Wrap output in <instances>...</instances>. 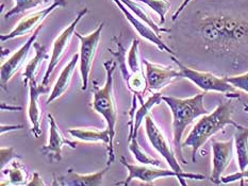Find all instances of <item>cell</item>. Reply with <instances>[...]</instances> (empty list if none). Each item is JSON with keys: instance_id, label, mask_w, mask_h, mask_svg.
Instances as JSON below:
<instances>
[{"instance_id": "1", "label": "cell", "mask_w": 248, "mask_h": 186, "mask_svg": "<svg viewBox=\"0 0 248 186\" xmlns=\"http://www.w3.org/2000/svg\"><path fill=\"white\" fill-rule=\"evenodd\" d=\"M228 99L220 101V103L217 106L211 113L202 115V118L197 121V124L193 127L192 131L188 133L186 141L182 143V148L190 147L192 148V161L196 162V154L204 143L210 138L217 134V132L223 130L226 126L231 125L234 128L239 124L231 118L233 113V101L232 96H228Z\"/></svg>"}, {"instance_id": "2", "label": "cell", "mask_w": 248, "mask_h": 186, "mask_svg": "<svg viewBox=\"0 0 248 186\" xmlns=\"http://www.w3.org/2000/svg\"><path fill=\"white\" fill-rule=\"evenodd\" d=\"M204 94H198L191 98H177L172 96H162V100L170 106L172 115V135H174V146L177 156L183 163L186 159L182 154V135L186 128L198 117L206 115L209 111L204 108Z\"/></svg>"}, {"instance_id": "3", "label": "cell", "mask_w": 248, "mask_h": 186, "mask_svg": "<svg viewBox=\"0 0 248 186\" xmlns=\"http://www.w3.org/2000/svg\"><path fill=\"white\" fill-rule=\"evenodd\" d=\"M199 30L213 47L228 48L239 44L248 36V23L229 16H209L202 19Z\"/></svg>"}, {"instance_id": "4", "label": "cell", "mask_w": 248, "mask_h": 186, "mask_svg": "<svg viewBox=\"0 0 248 186\" xmlns=\"http://www.w3.org/2000/svg\"><path fill=\"white\" fill-rule=\"evenodd\" d=\"M106 69V83L101 88L95 85L93 88V102L92 108L96 113L100 114L107 121L108 129L110 131L111 145L108 149V166L114 162V137L116 134V122H117V109L113 94V76L116 69V62L106 61L104 63Z\"/></svg>"}, {"instance_id": "5", "label": "cell", "mask_w": 248, "mask_h": 186, "mask_svg": "<svg viewBox=\"0 0 248 186\" xmlns=\"http://www.w3.org/2000/svg\"><path fill=\"white\" fill-rule=\"evenodd\" d=\"M145 130H146V134L148 137L149 143H152V146L157 150L161 156L164 157L165 161L169 164V166L175 170V172H179L183 175H186V179L191 180H204L206 175L201 173H192V172H185L182 170L181 166L179 165V161L176 157V153L174 149L170 145L169 141L165 137L164 133L160 129L158 125L155 124L153 116L147 115L145 118Z\"/></svg>"}, {"instance_id": "6", "label": "cell", "mask_w": 248, "mask_h": 186, "mask_svg": "<svg viewBox=\"0 0 248 186\" xmlns=\"http://www.w3.org/2000/svg\"><path fill=\"white\" fill-rule=\"evenodd\" d=\"M171 60L178 66L179 78L188 80L197 87L202 89L204 93L217 92L223 94H235V87L231 85L226 78L217 77L211 72L195 71V69L186 66L174 56H171Z\"/></svg>"}, {"instance_id": "7", "label": "cell", "mask_w": 248, "mask_h": 186, "mask_svg": "<svg viewBox=\"0 0 248 186\" xmlns=\"http://www.w3.org/2000/svg\"><path fill=\"white\" fill-rule=\"evenodd\" d=\"M121 163L126 167L128 170V177L124 181V182H118L116 185H130L133 180L140 181V182L147 183V184H154L155 181L161 178H170L175 177L179 181L182 186H186V175H183L179 172H175V170L170 169H162V168H155V166H149V165H137V164H130L128 163L125 158H121Z\"/></svg>"}, {"instance_id": "8", "label": "cell", "mask_w": 248, "mask_h": 186, "mask_svg": "<svg viewBox=\"0 0 248 186\" xmlns=\"http://www.w3.org/2000/svg\"><path fill=\"white\" fill-rule=\"evenodd\" d=\"M105 23H101L100 26L94 32L88 34L82 35L75 32L76 35L80 40V73H81L82 79V90H86L89 86V78L92 69V64H93L94 57L96 55L97 48L99 45L101 31L104 29Z\"/></svg>"}, {"instance_id": "9", "label": "cell", "mask_w": 248, "mask_h": 186, "mask_svg": "<svg viewBox=\"0 0 248 186\" xmlns=\"http://www.w3.org/2000/svg\"><path fill=\"white\" fill-rule=\"evenodd\" d=\"M66 0H53V2L48 8L27 15L16 25L15 28L9 34L0 35V40H1V42H7L16 39V37L33 33L34 30L43 24V21L47 18L48 15H50L56 9L66 7Z\"/></svg>"}, {"instance_id": "10", "label": "cell", "mask_w": 248, "mask_h": 186, "mask_svg": "<svg viewBox=\"0 0 248 186\" xmlns=\"http://www.w3.org/2000/svg\"><path fill=\"white\" fill-rule=\"evenodd\" d=\"M88 12H89V10L86 8L80 11L73 23L69 25L66 29H64L62 33L57 37L55 42H53L49 64H48V67L45 72L44 78H43L42 84L47 85L48 81H49L50 74L52 73L53 71H55V68L58 66L59 62H60V60L63 57L64 53H65L67 50L69 43H71V41H72V37L75 34V32H76L75 31V29H76L77 25L80 23V20H81L84 16L88 14Z\"/></svg>"}, {"instance_id": "11", "label": "cell", "mask_w": 248, "mask_h": 186, "mask_svg": "<svg viewBox=\"0 0 248 186\" xmlns=\"http://www.w3.org/2000/svg\"><path fill=\"white\" fill-rule=\"evenodd\" d=\"M43 26L44 25L42 24L41 26L37 27L33 33L30 35L28 40H27L25 44L21 46L12 57H10L8 60L1 65V71H0V77L1 78L0 79H1V87L4 90H8L9 81L13 78L14 74L17 72L21 67H23L24 63L26 62L27 57H28V56H29L31 47L33 46V44L37 39V36H39L40 32L43 29Z\"/></svg>"}, {"instance_id": "12", "label": "cell", "mask_w": 248, "mask_h": 186, "mask_svg": "<svg viewBox=\"0 0 248 186\" xmlns=\"http://www.w3.org/2000/svg\"><path fill=\"white\" fill-rule=\"evenodd\" d=\"M47 117L49 121V137H48L47 145L41 148V152L43 156L47 157L50 163L60 162L62 159V148L68 146L72 149H76L77 143L69 141L63 136L52 114L49 113Z\"/></svg>"}, {"instance_id": "13", "label": "cell", "mask_w": 248, "mask_h": 186, "mask_svg": "<svg viewBox=\"0 0 248 186\" xmlns=\"http://www.w3.org/2000/svg\"><path fill=\"white\" fill-rule=\"evenodd\" d=\"M212 172L210 180L214 184H220V178L223 172L229 166L233 157L234 141L229 140L226 142L212 141Z\"/></svg>"}, {"instance_id": "14", "label": "cell", "mask_w": 248, "mask_h": 186, "mask_svg": "<svg viewBox=\"0 0 248 186\" xmlns=\"http://www.w3.org/2000/svg\"><path fill=\"white\" fill-rule=\"evenodd\" d=\"M142 62L146 71L147 88L149 90L159 92L166 85H169L172 80L179 78V71H176L174 67L159 65V64L149 62L146 58H144Z\"/></svg>"}, {"instance_id": "15", "label": "cell", "mask_w": 248, "mask_h": 186, "mask_svg": "<svg viewBox=\"0 0 248 186\" xmlns=\"http://www.w3.org/2000/svg\"><path fill=\"white\" fill-rule=\"evenodd\" d=\"M112 1H114V3L118 7V9L122 11V13L124 14V16H125L126 19L129 21V23H130V25L133 27V28L137 30L140 36H142L143 39L147 40L155 46H157L161 51H165L167 53H170L171 56L175 55V52L172 51L162 40H161V37L157 33H155V32L152 28H150V27L146 23H144L142 19L137 17V16L134 15L131 11L129 10L126 5L121 1V0H112Z\"/></svg>"}, {"instance_id": "16", "label": "cell", "mask_w": 248, "mask_h": 186, "mask_svg": "<svg viewBox=\"0 0 248 186\" xmlns=\"http://www.w3.org/2000/svg\"><path fill=\"white\" fill-rule=\"evenodd\" d=\"M29 87V105H28V117L31 122V133L34 137L42 135L41 130V110L39 105L40 96L49 92L47 85L37 84L35 79L31 80L28 84Z\"/></svg>"}, {"instance_id": "17", "label": "cell", "mask_w": 248, "mask_h": 186, "mask_svg": "<svg viewBox=\"0 0 248 186\" xmlns=\"http://www.w3.org/2000/svg\"><path fill=\"white\" fill-rule=\"evenodd\" d=\"M110 166H107L105 169L90 174H80L75 172L73 169H68L67 172L60 175L55 184L64 186H99L102 185L105 174L109 170Z\"/></svg>"}, {"instance_id": "18", "label": "cell", "mask_w": 248, "mask_h": 186, "mask_svg": "<svg viewBox=\"0 0 248 186\" xmlns=\"http://www.w3.org/2000/svg\"><path fill=\"white\" fill-rule=\"evenodd\" d=\"M79 60H80V55L79 53H76V55L73 56L72 60L69 61L67 65L63 68V71L61 72L60 76H59L56 84L53 85L52 90L49 94V97H48L46 101L48 104L53 102V101L57 100L58 98H60L61 96L68 89L69 84L72 82L73 74L75 72V69H76Z\"/></svg>"}, {"instance_id": "19", "label": "cell", "mask_w": 248, "mask_h": 186, "mask_svg": "<svg viewBox=\"0 0 248 186\" xmlns=\"http://www.w3.org/2000/svg\"><path fill=\"white\" fill-rule=\"evenodd\" d=\"M118 52L117 55V60L121 63V71L124 74V78H125V81L128 85V88L131 90L133 94H136L138 97H142V95L145 93V90L147 88V80L146 77L144 76L143 72H132L129 74V72L126 71L125 65H124V61H125V50H124L123 46L118 43Z\"/></svg>"}, {"instance_id": "20", "label": "cell", "mask_w": 248, "mask_h": 186, "mask_svg": "<svg viewBox=\"0 0 248 186\" xmlns=\"http://www.w3.org/2000/svg\"><path fill=\"white\" fill-rule=\"evenodd\" d=\"M68 133L72 136L76 137L77 140L85 143H102L107 147V150L110 148L111 138L109 129L97 130L95 128H76V129H69Z\"/></svg>"}, {"instance_id": "21", "label": "cell", "mask_w": 248, "mask_h": 186, "mask_svg": "<svg viewBox=\"0 0 248 186\" xmlns=\"http://www.w3.org/2000/svg\"><path fill=\"white\" fill-rule=\"evenodd\" d=\"M139 100L141 101V108H140L137 112H136V115L133 116V130H132V133L130 135H129V138L128 141L130 142L133 137H137L138 136V131L140 129V127H141L143 120H145V118H146V116L150 114V112H152V110L155 108V105H158L161 103V101L162 100V94L157 92L153 94L150 97L145 101H143L142 97H139Z\"/></svg>"}, {"instance_id": "22", "label": "cell", "mask_w": 248, "mask_h": 186, "mask_svg": "<svg viewBox=\"0 0 248 186\" xmlns=\"http://www.w3.org/2000/svg\"><path fill=\"white\" fill-rule=\"evenodd\" d=\"M235 129L233 141L238 157V166L240 170H243L248 166V128L238 125Z\"/></svg>"}, {"instance_id": "23", "label": "cell", "mask_w": 248, "mask_h": 186, "mask_svg": "<svg viewBox=\"0 0 248 186\" xmlns=\"http://www.w3.org/2000/svg\"><path fill=\"white\" fill-rule=\"evenodd\" d=\"M33 48L35 50V56L32 57V60L28 64H27L25 72H23L25 86H28V84L31 80L35 79V73L37 72V68L40 67L43 61H45L48 57H49V56L47 55L46 47L44 45H42V44H40V43L35 42L33 44Z\"/></svg>"}, {"instance_id": "24", "label": "cell", "mask_w": 248, "mask_h": 186, "mask_svg": "<svg viewBox=\"0 0 248 186\" xmlns=\"http://www.w3.org/2000/svg\"><path fill=\"white\" fill-rule=\"evenodd\" d=\"M121 1L125 4L126 7L137 16V17L142 19L144 23H146L159 36L161 35V33H163V32H170L169 29L161 28V27H159L157 24H155L153 20V18L150 17L149 14L147 13V11L145 10V8L137 3V1H134V0H121Z\"/></svg>"}, {"instance_id": "25", "label": "cell", "mask_w": 248, "mask_h": 186, "mask_svg": "<svg viewBox=\"0 0 248 186\" xmlns=\"http://www.w3.org/2000/svg\"><path fill=\"white\" fill-rule=\"evenodd\" d=\"M129 143H130V145H129V150L131 151L133 157H136V159L139 163H141L142 165H149V166H155V167L161 166L160 161L152 157H149L148 154L143 150L141 146H140V143H138L137 137H133Z\"/></svg>"}, {"instance_id": "26", "label": "cell", "mask_w": 248, "mask_h": 186, "mask_svg": "<svg viewBox=\"0 0 248 186\" xmlns=\"http://www.w3.org/2000/svg\"><path fill=\"white\" fill-rule=\"evenodd\" d=\"M2 173L8 175V178H9L8 184H12V185L26 184L27 173L25 172L24 167L21 166L18 162L13 161L12 166H11L10 168L2 169Z\"/></svg>"}, {"instance_id": "27", "label": "cell", "mask_w": 248, "mask_h": 186, "mask_svg": "<svg viewBox=\"0 0 248 186\" xmlns=\"http://www.w3.org/2000/svg\"><path fill=\"white\" fill-rule=\"evenodd\" d=\"M134 1L146 4L148 8L155 11L159 15L160 25L162 26L165 24L166 14L170 9V2L169 0H134Z\"/></svg>"}, {"instance_id": "28", "label": "cell", "mask_w": 248, "mask_h": 186, "mask_svg": "<svg viewBox=\"0 0 248 186\" xmlns=\"http://www.w3.org/2000/svg\"><path fill=\"white\" fill-rule=\"evenodd\" d=\"M14 1H15L14 7L11 10H9L4 15V17L7 19L11 18L14 15L24 13L28 10L35 9L39 7V5L45 3L46 0H14Z\"/></svg>"}, {"instance_id": "29", "label": "cell", "mask_w": 248, "mask_h": 186, "mask_svg": "<svg viewBox=\"0 0 248 186\" xmlns=\"http://www.w3.org/2000/svg\"><path fill=\"white\" fill-rule=\"evenodd\" d=\"M128 65L130 68L131 72H143L141 68V61H140V55H139V41L133 40L132 45L129 49L128 57H127Z\"/></svg>"}, {"instance_id": "30", "label": "cell", "mask_w": 248, "mask_h": 186, "mask_svg": "<svg viewBox=\"0 0 248 186\" xmlns=\"http://www.w3.org/2000/svg\"><path fill=\"white\" fill-rule=\"evenodd\" d=\"M0 157H1V158H0V167H1V170L4 169V167L8 164H10V162H13L14 159H23V157L16 153L13 147H2L0 149Z\"/></svg>"}, {"instance_id": "31", "label": "cell", "mask_w": 248, "mask_h": 186, "mask_svg": "<svg viewBox=\"0 0 248 186\" xmlns=\"http://www.w3.org/2000/svg\"><path fill=\"white\" fill-rule=\"evenodd\" d=\"M227 81L233 85L235 88H239L244 90L248 94V72L242 74H238V76H232V77H226Z\"/></svg>"}, {"instance_id": "32", "label": "cell", "mask_w": 248, "mask_h": 186, "mask_svg": "<svg viewBox=\"0 0 248 186\" xmlns=\"http://www.w3.org/2000/svg\"><path fill=\"white\" fill-rule=\"evenodd\" d=\"M248 180V166L243 169V170H240L238 172H234L232 174H229V175H225V177L220 178V182L224 183V184H228V183H232L235 182V181H239V180Z\"/></svg>"}, {"instance_id": "33", "label": "cell", "mask_w": 248, "mask_h": 186, "mask_svg": "<svg viewBox=\"0 0 248 186\" xmlns=\"http://www.w3.org/2000/svg\"><path fill=\"white\" fill-rule=\"evenodd\" d=\"M191 1H192V0H183L182 3L179 5V8H178V9L175 11V13L172 14V16H171L172 21H176V20L178 19V17H179L180 14L183 12V11L186 10V8L187 7L188 3H190Z\"/></svg>"}, {"instance_id": "34", "label": "cell", "mask_w": 248, "mask_h": 186, "mask_svg": "<svg viewBox=\"0 0 248 186\" xmlns=\"http://www.w3.org/2000/svg\"><path fill=\"white\" fill-rule=\"evenodd\" d=\"M28 185H45V183L42 181L41 175L37 172H33V180L28 183Z\"/></svg>"}, {"instance_id": "35", "label": "cell", "mask_w": 248, "mask_h": 186, "mask_svg": "<svg viewBox=\"0 0 248 186\" xmlns=\"http://www.w3.org/2000/svg\"><path fill=\"white\" fill-rule=\"evenodd\" d=\"M23 126L19 125V126H1V133H4L5 131L9 132V131H13V130H17V129H21Z\"/></svg>"}, {"instance_id": "36", "label": "cell", "mask_w": 248, "mask_h": 186, "mask_svg": "<svg viewBox=\"0 0 248 186\" xmlns=\"http://www.w3.org/2000/svg\"><path fill=\"white\" fill-rule=\"evenodd\" d=\"M1 110H9V111H17L21 110V108H16V106H10V105H4V103L1 104Z\"/></svg>"}, {"instance_id": "37", "label": "cell", "mask_w": 248, "mask_h": 186, "mask_svg": "<svg viewBox=\"0 0 248 186\" xmlns=\"http://www.w3.org/2000/svg\"><path fill=\"white\" fill-rule=\"evenodd\" d=\"M244 110L247 112L248 113V105H246V104H244Z\"/></svg>"}, {"instance_id": "38", "label": "cell", "mask_w": 248, "mask_h": 186, "mask_svg": "<svg viewBox=\"0 0 248 186\" xmlns=\"http://www.w3.org/2000/svg\"><path fill=\"white\" fill-rule=\"evenodd\" d=\"M246 181H247V183H248V180H246Z\"/></svg>"}]
</instances>
